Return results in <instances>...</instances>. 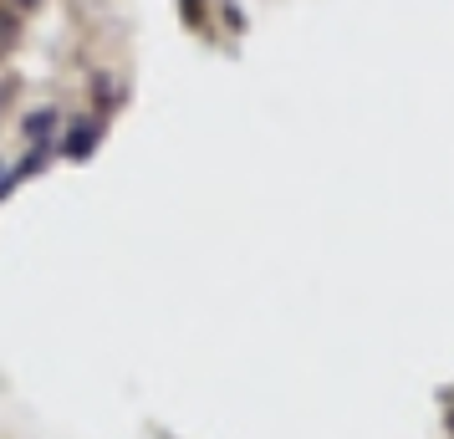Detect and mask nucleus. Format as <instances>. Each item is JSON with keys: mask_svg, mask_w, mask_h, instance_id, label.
Wrapping results in <instances>:
<instances>
[]
</instances>
